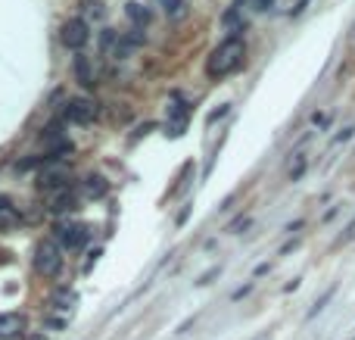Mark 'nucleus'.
Listing matches in <instances>:
<instances>
[{"mask_svg": "<svg viewBox=\"0 0 355 340\" xmlns=\"http://www.w3.org/2000/svg\"><path fill=\"white\" fill-rule=\"evenodd\" d=\"M334 293H336V284H334V287H328V291H324L321 297L315 299V306H312V309H308V313H306V321H312L318 313H324V306H328L330 299H334Z\"/></svg>", "mask_w": 355, "mask_h": 340, "instance_id": "nucleus-16", "label": "nucleus"}, {"mask_svg": "<svg viewBox=\"0 0 355 340\" xmlns=\"http://www.w3.org/2000/svg\"><path fill=\"white\" fill-rule=\"evenodd\" d=\"M87 238H91V231H87V225H81V222L56 225V244H60L62 250H81V247L87 244Z\"/></svg>", "mask_w": 355, "mask_h": 340, "instance_id": "nucleus-6", "label": "nucleus"}, {"mask_svg": "<svg viewBox=\"0 0 355 340\" xmlns=\"http://www.w3.org/2000/svg\"><path fill=\"white\" fill-rule=\"evenodd\" d=\"M249 291H253V284H243V287H237V291L231 293V299H240V297H247Z\"/></svg>", "mask_w": 355, "mask_h": 340, "instance_id": "nucleus-21", "label": "nucleus"}, {"mask_svg": "<svg viewBox=\"0 0 355 340\" xmlns=\"http://www.w3.org/2000/svg\"><path fill=\"white\" fill-rule=\"evenodd\" d=\"M352 135H355V125H346V128H343L340 135L334 137V144H343V141H349V137H352Z\"/></svg>", "mask_w": 355, "mask_h": 340, "instance_id": "nucleus-20", "label": "nucleus"}, {"mask_svg": "<svg viewBox=\"0 0 355 340\" xmlns=\"http://www.w3.org/2000/svg\"><path fill=\"white\" fill-rule=\"evenodd\" d=\"M75 203H78L75 191L54 194V197H50V212H56V216H62V212H72V209H75Z\"/></svg>", "mask_w": 355, "mask_h": 340, "instance_id": "nucleus-12", "label": "nucleus"}, {"mask_svg": "<svg viewBox=\"0 0 355 340\" xmlns=\"http://www.w3.org/2000/svg\"><path fill=\"white\" fill-rule=\"evenodd\" d=\"M75 306H78V293H75L72 287H60V291L50 297V306H47V315H44V325H47L50 331H62V328L69 325V319H72Z\"/></svg>", "mask_w": 355, "mask_h": 340, "instance_id": "nucleus-2", "label": "nucleus"}, {"mask_svg": "<svg viewBox=\"0 0 355 340\" xmlns=\"http://www.w3.org/2000/svg\"><path fill=\"white\" fill-rule=\"evenodd\" d=\"M336 212H340V206H334V209H328V212H324V222H330V218H334Z\"/></svg>", "mask_w": 355, "mask_h": 340, "instance_id": "nucleus-24", "label": "nucleus"}, {"mask_svg": "<svg viewBox=\"0 0 355 340\" xmlns=\"http://www.w3.org/2000/svg\"><path fill=\"white\" fill-rule=\"evenodd\" d=\"M25 340H50V337H47V334H44V331H38V334H28Z\"/></svg>", "mask_w": 355, "mask_h": 340, "instance_id": "nucleus-23", "label": "nucleus"}, {"mask_svg": "<svg viewBox=\"0 0 355 340\" xmlns=\"http://www.w3.org/2000/svg\"><path fill=\"white\" fill-rule=\"evenodd\" d=\"M66 122H75V125H91L97 116H100V106H97V100H91V97H75V100L66 103Z\"/></svg>", "mask_w": 355, "mask_h": 340, "instance_id": "nucleus-5", "label": "nucleus"}, {"mask_svg": "<svg viewBox=\"0 0 355 340\" xmlns=\"http://www.w3.org/2000/svg\"><path fill=\"white\" fill-rule=\"evenodd\" d=\"M243 63H247V41H243L240 34H231V38H225V41L209 54L206 75L212 78V82H221V78L234 75Z\"/></svg>", "mask_w": 355, "mask_h": 340, "instance_id": "nucleus-1", "label": "nucleus"}, {"mask_svg": "<svg viewBox=\"0 0 355 340\" xmlns=\"http://www.w3.org/2000/svg\"><path fill=\"white\" fill-rule=\"evenodd\" d=\"M106 191H109V184L103 181L100 175H91V178H84V181H81V194H84L87 200H100V197H106Z\"/></svg>", "mask_w": 355, "mask_h": 340, "instance_id": "nucleus-10", "label": "nucleus"}, {"mask_svg": "<svg viewBox=\"0 0 355 340\" xmlns=\"http://www.w3.org/2000/svg\"><path fill=\"white\" fill-rule=\"evenodd\" d=\"M215 275H218V269H209V272H206V275H203V278H200V281H196V284H200V287H203V284H209V281H212V278H215Z\"/></svg>", "mask_w": 355, "mask_h": 340, "instance_id": "nucleus-22", "label": "nucleus"}, {"mask_svg": "<svg viewBox=\"0 0 355 340\" xmlns=\"http://www.w3.org/2000/svg\"><path fill=\"white\" fill-rule=\"evenodd\" d=\"M60 41H62V47L81 54V50L87 47V41H91V28H87L84 19H66L60 28Z\"/></svg>", "mask_w": 355, "mask_h": 340, "instance_id": "nucleus-4", "label": "nucleus"}, {"mask_svg": "<svg viewBox=\"0 0 355 340\" xmlns=\"http://www.w3.org/2000/svg\"><path fill=\"white\" fill-rule=\"evenodd\" d=\"M81 13L94 16V19H103V16H106V10H103L100 0H84V3H81Z\"/></svg>", "mask_w": 355, "mask_h": 340, "instance_id": "nucleus-17", "label": "nucleus"}, {"mask_svg": "<svg viewBox=\"0 0 355 340\" xmlns=\"http://www.w3.org/2000/svg\"><path fill=\"white\" fill-rule=\"evenodd\" d=\"M352 238H355V218H352V222H349V228H346V231L340 234V240H336V247H340V244H346V240H352Z\"/></svg>", "mask_w": 355, "mask_h": 340, "instance_id": "nucleus-19", "label": "nucleus"}, {"mask_svg": "<svg viewBox=\"0 0 355 340\" xmlns=\"http://www.w3.org/2000/svg\"><path fill=\"white\" fill-rule=\"evenodd\" d=\"M16 222H19V209L13 206L10 197H0V228H10Z\"/></svg>", "mask_w": 355, "mask_h": 340, "instance_id": "nucleus-14", "label": "nucleus"}, {"mask_svg": "<svg viewBox=\"0 0 355 340\" xmlns=\"http://www.w3.org/2000/svg\"><path fill=\"white\" fill-rule=\"evenodd\" d=\"M352 340H355V337H352Z\"/></svg>", "mask_w": 355, "mask_h": 340, "instance_id": "nucleus-25", "label": "nucleus"}, {"mask_svg": "<svg viewBox=\"0 0 355 340\" xmlns=\"http://www.w3.org/2000/svg\"><path fill=\"white\" fill-rule=\"evenodd\" d=\"M75 78H78L84 88H94L97 84V75H94V66H91V60H87L84 54L75 56Z\"/></svg>", "mask_w": 355, "mask_h": 340, "instance_id": "nucleus-9", "label": "nucleus"}, {"mask_svg": "<svg viewBox=\"0 0 355 340\" xmlns=\"http://www.w3.org/2000/svg\"><path fill=\"white\" fill-rule=\"evenodd\" d=\"M187 116H190V109L184 106V103H172L168 106V122H165V135H172V137H181L184 135V128H187Z\"/></svg>", "mask_w": 355, "mask_h": 340, "instance_id": "nucleus-8", "label": "nucleus"}, {"mask_svg": "<svg viewBox=\"0 0 355 340\" xmlns=\"http://www.w3.org/2000/svg\"><path fill=\"white\" fill-rule=\"evenodd\" d=\"M28 319L22 313H0V340H22Z\"/></svg>", "mask_w": 355, "mask_h": 340, "instance_id": "nucleus-7", "label": "nucleus"}, {"mask_svg": "<svg viewBox=\"0 0 355 340\" xmlns=\"http://www.w3.org/2000/svg\"><path fill=\"white\" fill-rule=\"evenodd\" d=\"M306 169H308V157L302 153V150H296L293 159L287 163V178H290V181H299V178L306 175Z\"/></svg>", "mask_w": 355, "mask_h": 340, "instance_id": "nucleus-13", "label": "nucleus"}, {"mask_svg": "<svg viewBox=\"0 0 355 340\" xmlns=\"http://www.w3.org/2000/svg\"><path fill=\"white\" fill-rule=\"evenodd\" d=\"M271 7H275V0H253V3H249L253 13H265V10H271Z\"/></svg>", "mask_w": 355, "mask_h": 340, "instance_id": "nucleus-18", "label": "nucleus"}, {"mask_svg": "<svg viewBox=\"0 0 355 340\" xmlns=\"http://www.w3.org/2000/svg\"><path fill=\"white\" fill-rule=\"evenodd\" d=\"M66 266V256H62V247L56 240H41L34 247V272L44 275V278H56Z\"/></svg>", "mask_w": 355, "mask_h": 340, "instance_id": "nucleus-3", "label": "nucleus"}, {"mask_svg": "<svg viewBox=\"0 0 355 340\" xmlns=\"http://www.w3.org/2000/svg\"><path fill=\"white\" fill-rule=\"evenodd\" d=\"M159 7L165 10L168 19H184L187 16V0H159Z\"/></svg>", "mask_w": 355, "mask_h": 340, "instance_id": "nucleus-15", "label": "nucleus"}, {"mask_svg": "<svg viewBox=\"0 0 355 340\" xmlns=\"http://www.w3.org/2000/svg\"><path fill=\"white\" fill-rule=\"evenodd\" d=\"M125 16L131 19V25H135L137 32H141V28L150 22V10L144 7V3H137V0H128V3H125Z\"/></svg>", "mask_w": 355, "mask_h": 340, "instance_id": "nucleus-11", "label": "nucleus"}]
</instances>
